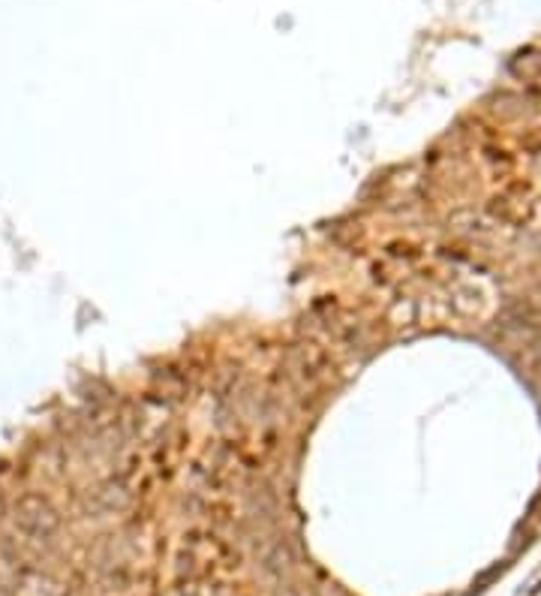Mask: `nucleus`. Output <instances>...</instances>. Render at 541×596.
I'll use <instances>...</instances> for the list:
<instances>
[{
    "mask_svg": "<svg viewBox=\"0 0 541 596\" xmlns=\"http://www.w3.org/2000/svg\"><path fill=\"white\" fill-rule=\"evenodd\" d=\"M12 518H15V527L21 533L33 536V539H48V536L57 533L61 527V515L45 497L39 494H24L15 500V509H12Z\"/></svg>",
    "mask_w": 541,
    "mask_h": 596,
    "instance_id": "f257e3e1",
    "label": "nucleus"
}]
</instances>
